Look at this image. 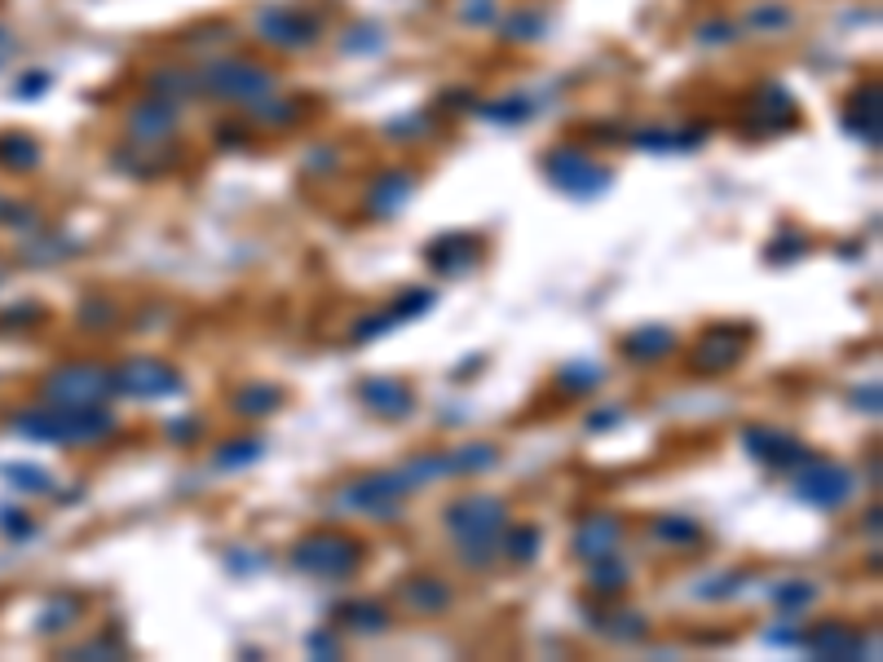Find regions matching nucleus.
I'll return each instance as SVG.
<instances>
[{
  "instance_id": "f257e3e1",
  "label": "nucleus",
  "mask_w": 883,
  "mask_h": 662,
  "mask_svg": "<svg viewBox=\"0 0 883 662\" xmlns=\"http://www.w3.org/2000/svg\"><path fill=\"white\" fill-rule=\"evenodd\" d=\"M23 433L32 437H49V441H102L110 428H116V419H110L102 406H75V411H36L27 419H19Z\"/></svg>"
},
{
  "instance_id": "f03ea898",
  "label": "nucleus",
  "mask_w": 883,
  "mask_h": 662,
  "mask_svg": "<svg viewBox=\"0 0 883 662\" xmlns=\"http://www.w3.org/2000/svg\"><path fill=\"white\" fill-rule=\"evenodd\" d=\"M292 561L318 579H350L363 566V547L345 534H309L296 543Z\"/></svg>"
},
{
  "instance_id": "7ed1b4c3",
  "label": "nucleus",
  "mask_w": 883,
  "mask_h": 662,
  "mask_svg": "<svg viewBox=\"0 0 883 662\" xmlns=\"http://www.w3.org/2000/svg\"><path fill=\"white\" fill-rule=\"evenodd\" d=\"M447 525H451V534L464 543L469 561H473V557H482L478 547H486L491 534L504 525V504H499V499H486V495H473V499H464V504H456V508L447 512Z\"/></svg>"
},
{
  "instance_id": "20e7f679",
  "label": "nucleus",
  "mask_w": 883,
  "mask_h": 662,
  "mask_svg": "<svg viewBox=\"0 0 883 662\" xmlns=\"http://www.w3.org/2000/svg\"><path fill=\"white\" fill-rule=\"evenodd\" d=\"M796 495L809 499V504H817V508H839V504H848V495H852V477H848L844 469L822 464V460L809 456L804 469L796 473Z\"/></svg>"
},
{
  "instance_id": "39448f33",
  "label": "nucleus",
  "mask_w": 883,
  "mask_h": 662,
  "mask_svg": "<svg viewBox=\"0 0 883 662\" xmlns=\"http://www.w3.org/2000/svg\"><path fill=\"white\" fill-rule=\"evenodd\" d=\"M543 168H548V177L557 181L562 190L584 194V199H592V194H601V190L610 186V173L597 168V164H592L588 155H579V151H552V155L543 159Z\"/></svg>"
},
{
  "instance_id": "423d86ee",
  "label": "nucleus",
  "mask_w": 883,
  "mask_h": 662,
  "mask_svg": "<svg viewBox=\"0 0 883 662\" xmlns=\"http://www.w3.org/2000/svg\"><path fill=\"white\" fill-rule=\"evenodd\" d=\"M208 84H212V93H221V97H261L274 80H270L261 67H248V62H216V67L208 71Z\"/></svg>"
},
{
  "instance_id": "0eeeda50",
  "label": "nucleus",
  "mask_w": 883,
  "mask_h": 662,
  "mask_svg": "<svg viewBox=\"0 0 883 662\" xmlns=\"http://www.w3.org/2000/svg\"><path fill=\"white\" fill-rule=\"evenodd\" d=\"M116 385H120L125 393H133V398H168V393L181 389V380H177L168 367L151 363V358H138V363L120 367V380H116Z\"/></svg>"
},
{
  "instance_id": "6e6552de",
  "label": "nucleus",
  "mask_w": 883,
  "mask_h": 662,
  "mask_svg": "<svg viewBox=\"0 0 883 662\" xmlns=\"http://www.w3.org/2000/svg\"><path fill=\"white\" fill-rule=\"evenodd\" d=\"M746 441H751V451H755L764 464H773V469H796V464L809 460V451L800 447L796 437L773 433V428H746Z\"/></svg>"
},
{
  "instance_id": "1a4fd4ad",
  "label": "nucleus",
  "mask_w": 883,
  "mask_h": 662,
  "mask_svg": "<svg viewBox=\"0 0 883 662\" xmlns=\"http://www.w3.org/2000/svg\"><path fill=\"white\" fill-rule=\"evenodd\" d=\"M106 389H110V380H106L102 371H89V367L58 371V376L45 385L49 398H58V402H84V406H89V398H102Z\"/></svg>"
},
{
  "instance_id": "9d476101",
  "label": "nucleus",
  "mask_w": 883,
  "mask_h": 662,
  "mask_svg": "<svg viewBox=\"0 0 883 662\" xmlns=\"http://www.w3.org/2000/svg\"><path fill=\"white\" fill-rule=\"evenodd\" d=\"M575 547H579V557H588V561L614 557V547H619V521H614V517H592V521L579 530Z\"/></svg>"
},
{
  "instance_id": "9b49d317",
  "label": "nucleus",
  "mask_w": 883,
  "mask_h": 662,
  "mask_svg": "<svg viewBox=\"0 0 883 662\" xmlns=\"http://www.w3.org/2000/svg\"><path fill=\"white\" fill-rule=\"evenodd\" d=\"M363 402L380 415H407L411 411V389L402 380H367L363 385Z\"/></svg>"
},
{
  "instance_id": "f8f14e48",
  "label": "nucleus",
  "mask_w": 883,
  "mask_h": 662,
  "mask_svg": "<svg viewBox=\"0 0 883 662\" xmlns=\"http://www.w3.org/2000/svg\"><path fill=\"white\" fill-rule=\"evenodd\" d=\"M738 358H742V341H733V336H729V345H720V331H711V336H703V341H698V350H694V367H698V371H707V376H716V371L733 367Z\"/></svg>"
},
{
  "instance_id": "ddd939ff",
  "label": "nucleus",
  "mask_w": 883,
  "mask_h": 662,
  "mask_svg": "<svg viewBox=\"0 0 883 662\" xmlns=\"http://www.w3.org/2000/svg\"><path fill=\"white\" fill-rule=\"evenodd\" d=\"M428 257H433V265H437V270H447V274H464V270L478 261V244H473L469 235H456V239H442V244H433V248H428Z\"/></svg>"
},
{
  "instance_id": "4468645a",
  "label": "nucleus",
  "mask_w": 883,
  "mask_h": 662,
  "mask_svg": "<svg viewBox=\"0 0 883 662\" xmlns=\"http://www.w3.org/2000/svg\"><path fill=\"white\" fill-rule=\"evenodd\" d=\"M261 36H270L279 45H314L318 27L296 14H270V19H261Z\"/></svg>"
},
{
  "instance_id": "2eb2a0df",
  "label": "nucleus",
  "mask_w": 883,
  "mask_h": 662,
  "mask_svg": "<svg viewBox=\"0 0 883 662\" xmlns=\"http://www.w3.org/2000/svg\"><path fill=\"white\" fill-rule=\"evenodd\" d=\"M809 649H813V653H826V658H852V653L861 649V636L831 623V627H822V631L809 640Z\"/></svg>"
},
{
  "instance_id": "dca6fc26",
  "label": "nucleus",
  "mask_w": 883,
  "mask_h": 662,
  "mask_svg": "<svg viewBox=\"0 0 883 662\" xmlns=\"http://www.w3.org/2000/svg\"><path fill=\"white\" fill-rule=\"evenodd\" d=\"M672 350V331H662V327H649V331H636V336H627L623 341V354L627 358H662Z\"/></svg>"
},
{
  "instance_id": "f3484780",
  "label": "nucleus",
  "mask_w": 883,
  "mask_h": 662,
  "mask_svg": "<svg viewBox=\"0 0 883 662\" xmlns=\"http://www.w3.org/2000/svg\"><path fill=\"white\" fill-rule=\"evenodd\" d=\"M407 194H411V177L389 173V177H380V186L372 190V208H376V212H393V208H402Z\"/></svg>"
},
{
  "instance_id": "a211bd4d",
  "label": "nucleus",
  "mask_w": 883,
  "mask_h": 662,
  "mask_svg": "<svg viewBox=\"0 0 883 662\" xmlns=\"http://www.w3.org/2000/svg\"><path fill=\"white\" fill-rule=\"evenodd\" d=\"M407 601H411L415 610H424V614H437L442 605L451 601V592H447V583H437V579H420V583L407 588Z\"/></svg>"
},
{
  "instance_id": "6ab92c4d",
  "label": "nucleus",
  "mask_w": 883,
  "mask_h": 662,
  "mask_svg": "<svg viewBox=\"0 0 883 662\" xmlns=\"http://www.w3.org/2000/svg\"><path fill=\"white\" fill-rule=\"evenodd\" d=\"M279 402H283V389H266V385H252V389H244V393L235 398V406H239L244 415H270Z\"/></svg>"
},
{
  "instance_id": "aec40b11",
  "label": "nucleus",
  "mask_w": 883,
  "mask_h": 662,
  "mask_svg": "<svg viewBox=\"0 0 883 662\" xmlns=\"http://www.w3.org/2000/svg\"><path fill=\"white\" fill-rule=\"evenodd\" d=\"M504 547H508V557H517V561H530V557H534V547H539V534H534V530H513Z\"/></svg>"
},
{
  "instance_id": "412c9836",
  "label": "nucleus",
  "mask_w": 883,
  "mask_h": 662,
  "mask_svg": "<svg viewBox=\"0 0 883 662\" xmlns=\"http://www.w3.org/2000/svg\"><path fill=\"white\" fill-rule=\"evenodd\" d=\"M341 614H345V618H358L354 627H363V631H367V627H372V631H380V627H385V614H380V610H372V605H350V610H341Z\"/></svg>"
},
{
  "instance_id": "4be33fe9",
  "label": "nucleus",
  "mask_w": 883,
  "mask_h": 662,
  "mask_svg": "<svg viewBox=\"0 0 883 662\" xmlns=\"http://www.w3.org/2000/svg\"><path fill=\"white\" fill-rule=\"evenodd\" d=\"M658 534H662V539H681V543H690V539H698V525H694V521H662Z\"/></svg>"
},
{
  "instance_id": "5701e85b",
  "label": "nucleus",
  "mask_w": 883,
  "mask_h": 662,
  "mask_svg": "<svg viewBox=\"0 0 883 662\" xmlns=\"http://www.w3.org/2000/svg\"><path fill=\"white\" fill-rule=\"evenodd\" d=\"M257 456H261V441H248V451H226V456H221V464H248Z\"/></svg>"
}]
</instances>
